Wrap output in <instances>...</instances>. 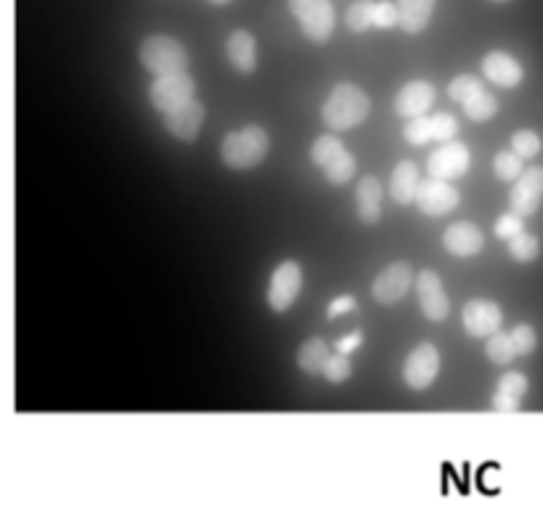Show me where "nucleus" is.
<instances>
[{"mask_svg": "<svg viewBox=\"0 0 543 519\" xmlns=\"http://www.w3.org/2000/svg\"><path fill=\"white\" fill-rule=\"evenodd\" d=\"M523 231H525V225H523V215H517V212H507V215H501V217L496 220V225H493V233H496L499 239H504V241L515 239V236L523 233Z\"/></svg>", "mask_w": 543, "mask_h": 519, "instance_id": "e433bc0d", "label": "nucleus"}, {"mask_svg": "<svg viewBox=\"0 0 543 519\" xmlns=\"http://www.w3.org/2000/svg\"><path fill=\"white\" fill-rule=\"evenodd\" d=\"M345 152V144L334 136V133H327V136H319L316 138V144H313V149H311V160H313V165L316 168H327L332 160H337L340 154Z\"/></svg>", "mask_w": 543, "mask_h": 519, "instance_id": "b1692460", "label": "nucleus"}, {"mask_svg": "<svg viewBox=\"0 0 543 519\" xmlns=\"http://www.w3.org/2000/svg\"><path fill=\"white\" fill-rule=\"evenodd\" d=\"M419 185H421V175L419 168L408 160H403L390 177V196L397 201V204H411L416 201V193H419Z\"/></svg>", "mask_w": 543, "mask_h": 519, "instance_id": "aec40b11", "label": "nucleus"}, {"mask_svg": "<svg viewBox=\"0 0 543 519\" xmlns=\"http://www.w3.org/2000/svg\"><path fill=\"white\" fill-rule=\"evenodd\" d=\"M483 72L485 77L493 83V85H501V88H517L525 77L520 61L504 51H491L485 59H483Z\"/></svg>", "mask_w": 543, "mask_h": 519, "instance_id": "dca6fc26", "label": "nucleus"}, {"mask_svg": "<svg viewBox=\"0 0 543 519\" xmlns=\"http://www.w3.org/2000/svg\"><path fill=\"white\" fill-rule=\"evenodd\" d=\"M350 374H353V363H350V358H348V355H342V352L332 355V358L327 360V366H324V376H327L332 384L348 381V379H350Z\"/></svg>", "mask_w": 543, "mask_h": 519, "instance_id": "f704fd0d", "label": "nucleus"}, {"mask_svg": "<svg viewBox=\"0 0 543 519\" xmlns=\"http://www.w3.org/2000/svg\"><path fill=\"white\" fill-rule=\"evenodd\" d=\"M467 170H469V149L459 141H448L427 157L429 177L453 180V177L467 175Z\"/></svg>", "mask_w": 543, "mask_h": 519, "instance_id": "9d476101", "label": "nucleus"}, {"mask_svg": "<svg viewBox=\"0 0 543 519\" xmlns=\"http://www.w3.org/2000/svg\"><path fill=\"white\" fill-rule=\"evenodd\" d=\"M493 170H496V177L501 180H517L523 175V157L515 152V149H507V152H499L493 157Z\"/></svg>", "mask_w": 543, "mask_h": 519, "instance_id": "7c9ffc66", "label": "nucleus"}, {"mask_svg": "<svg viewBox=\"0 0 543 519\" xmlns=\"http://www.w3.org/2000/svg\"><path fill=\"white\" fill-rule=\"evenodd\" d=\"M329 358H332V355H329V347H327L324 340H319V337L303 342L300 350H297V366H300L305 374H311V376L324 374V366H327Z\"/></svg>", "mask_w": 543, "mask_h": 519, "instance_id": "5701e85b", "label": "nucleus"}, {"mask_svg": "<svg viewBox=\"0 0 543 519\" xmlns=\"http://www.w3.org/2000/svg\"><path fill=\"white\" fill-rule=\"evenodd\" d=\"M512 149L523 157V160H533L541 154V138L533 130H517L512 136Z\"/></svg>", "mask_w": 543, "mask_h": 519, "instance_id": "72a5a7b5", "label": "nucleus"}, {"mask_svg": "<svg viewBox=\"0 0 543 519\" xmlns=\"http://www.w3.org/2000/svg\"><path fill=\"white\" fill-rule=\"evenodd\" d=\"M539 252H541V244H539V239L533 233L523 231L515 239H509V257L517 260V263H531V260L539 257Z\"/></svg>", "mask_w": 543, "mask_h": 519, "instance_id": "cd10ccee", "label": "nucleus"}, {"mask_svg": "<svg viewBox=\"0 0 543 519\" xmlns=\"http://www.w3.org/2000/svg\"><path fill=\"white\" fill-rule=\"evenodd\" d=\"M358 217L366 225L382 220V183L374 175H363L358 183Z\"/></svg>", "mask_w": 543, "mask_h": 519, "instance_id": "412c9836", "label": "nucleus"}, {"mask_svg": "<svg viewBox=\"0 0 543 519\" xmlns=\"http://www.w3.org/2000/svg\"><path fill=\"white\" fill-rule=\"evenodd\" d=\"M485 355L488 360L499 363V366H507L517 358V350H515V342H512V334L507 332H496L488 337V347H485Z\"/></svg>", "mask_w": 543, "mask_h": 519, "instance_id": "393cba45", "label": "nucleus"}, {"mask_svg": "<svg viewBox=\"0 0 543 519\" xmlns=\"http://www.w3.org/2000/svg\"><path fill=\"white\" fill-rule=\"evenodd\" d=\"M413 284V271L405 260H397V263H390L376 279H374V287H371V295L379 305H395L397 300L405 297V292L411 289Z\"/></svg>", "mask_w": 543, "mask_h": 519, "instance_id": "6e6552de", "label": "nucleus"}, {"mask_svg": "<svg viewBox=\"0 0 543 519\" xmlns=\"http://www.w3.org/2000/svg\"><path fill=\"white\" fill-rule=\"evenodd\" d=\"M209 3H215V5H225L228 0H209Z\"/></svg>", "mask_w": 543, "mask_h": 519, "instance_id": "a19ab883", "label": "nucleus"}, {"mask_svg": "<svg viewBox=\"0 0 543 519\" xmlns=\"http://www.w3.org/2000/svg\"><path fill=\"white\" fill-rule=\"evenodd\" d=\"M374 16H376V3L374 0H358L348 8L345 13V24L353 32H363L368 27H374Z\"/></svg>", "mask_w": 543, "mask_h": 519, "instance_id": "bb28decb", "label": "nucleus"}, {"mask_svg": "<svg viewBox=\"0 0 543 519\" xmlns=\"http://www.w3.org/2000/svg\"><path fill=\"white\" fill-rule=\"evenodd\" d=\"M204 114H207L204 104H199V101L191 98L188 104H183V106L165 114V128H168L178 141L193 144L196 136H199V128H201V122H204Z\"/></svg>", "mask_w": 543, "mask_h": 519, "instance_id": "2eb2a0df", "label": "nucleus"}, {"mask_svg": "<svg viewBox=\"0 0 543 519\" xmlns=\"http://www.w3.org/2000/svg\"><path fill=\"white\" fill-rule=\"evenodd\" d=\"M429 120H432V141H437V144H448V141L456 138V133H459V122H456L453 114H448V112H437V114L429 117Z\"/></svg>", "mask_w": 543, "mask_h": 519, "instance_id": "2f4dec72", "label": "nucleus"}, {"mask_svg": "<svg viewBox=\"0 0 543 519\" xmlns=\"http://www.w3.org/2000/svg\"><path fill=\"white\" fill-rule=\"evenodd\" d=\"M435 3H437V0H397L400 27H403L408 35H419V32L429 24V16H432Z\"/></svg>", "mask_w": 543, "mask_h": 519, "instance_id": "4be33fe9", "label": "nucleus"}, {"mask_svg": "<svg viewBox=\"0 0 543 519\" xmlns=\"http://www.w3.org/2000/svg\"><path fill=\"white\" fill-rule=\"evenodd\" d=\"M512 342H515V350H517L520 358L531 355V352L536 350V345H539L536 329H533L531 324H517V326L512 329Z\"/></svg>", "mask_w": 543, "mask_h": 519, "instance_id": "c9c22d12", "label": "nucleus"}, {"mask_svg": "<svg viewBox=\"0 0 543 519\" xmlns=\"http://www.w3.org/2000/svg\"><path fill=\"white\" fill-rule=\"evenodd\" d=\"M295 19L300 21L303 32L313 43H327L334 32L337 13L329 0H289Z\"/></svg>", "mask_w": 543, "mask_h": 519, "instance_id": "20e7f679", "label": "nucleus"}, {"mask_svg": "<svg viewBox=\"0 0 543 519\" xmlns=\"http://www.w3.org/2000/svg\"><path fill=\"white\" fill-rule=\"evenodd\" d=\"M437 371H440L437 347L432 342H421L408 352V358L403 363V381L411 389H427L437 379Z\"/></svg>", "mask_w": 543, "mask_h": 519, "instance_id": "423d86ee", "label": "nucleus"}, {"mask_svg": "<svg viewBox=\"0 0 543 519\" xmlns=\"http://www.w3.org/2000/svg\"><path fill=\"white\" fill-rule=\"evenodd\" d=\"M443 247H445V252L453 255V257H475V255L483 252L485 236H483V231H480L475 223L461 220V223H453V225L445 228V233H443Z\"/></svg>", "mask_w": 543, "mask_h": 519, "instance_id": "4468645a", "label": "nucleus"}, {"mask_svg": "<svg viewBox=\"0 0 543 519\" xmlns=\"http://www.w3.org/2000/svg\"><path fill=\"white\" fill-rule=\"evenodd\" d=\"M432 101H435V88H432L429 83H424V80H416V83H408V85L397 93V98H395V112H397L400 117L413 120V117H421V114L432 106Z\"/></svg>", "mask_w": 543, "mask_h": 519, "instance_id": "a211bd4d", "label": "nucleus"}, {"mask_svg": "<svg viewBox=\"0 0 543 519\" xmlns=\"http://www.w3.org/2000/svg\"><path fill=\"white\" fill-rule=\"evenodd\" d=\"M528 389H531V381H528L525 374H517V371L504 374L499 379V387H496L493 397H491V405L496 411H501V413H515V411H520V403L528 395Z\"/></svg>", "mask_w": 543, "mask_h": 519, "instance_id": "f3484780", "label": "nucleus"}, {"mask_svg": "<svg viewBox=\"0 0 543 519\" xmlns=\"http://www.w3.org/2000/svg\"><path fill=\"white\" fill-rule=\"evenodd\" d=\"M483 90H485V85H483L477 77H472V75H461V77L451 80V85H448V96H451L453 101H459L461 106H464L467 101H472L475 96H480Z\"/></svg>", "mask_w": 543, "mask_h": 519, "instance_id": "c85d7f7f", "label": "nucleus"}, {"mask_svg": "<svg viewBox=\"0 0 543 519\" xmlns=\"http://www.w3.org/2000/svg\"><path fill=\"white\" fill-rule=\"evenodd\" d=\"M403 138H405L411 146H424L427 141H432V120H427L424 114H421V117H413V120L403 128Z\"/></svg>", "mask_w": 543, "mask_h": 519, "instance_id": "473e14b6", "label": "nucleus"}, {"mask_svg": "<svg viewBox=\"0 0 543 519\" xmlns=\"http://www.w3.org/2000/svg\"><path fill=\"white\" fill-rule=\"evenodd\" d=\"M395 24H400V8H397V3H387V0L376 3L374 27H379V29H390V27H395Z\"/></svg>", "mask_w": 543, "mask_h": 519, "instance_id": "4c0bfd02", "label": "nucleus"}, {"mask_svg": "<svg viewBox=\"0 0 543 519\" xmlns=\"http://www.w3.org/2000/svg\"><path fill=\"white\" fill-rule=\"evenodd\" d=\"M368 109H371L368 96L358 85L340 83V85H334L332 96L327 98L321 117L332 130H353L368 117Z\"/></svg>", "mask_w": 543, "mask_h": 519, "instance_id": "f03ea898", "label": "nucleus"}, {"mask_svg": "<svg viewBox=\"0 0 543 519\" xmlns=\"http://www.w3.org/2000/svg\"><path fill=\"white\" fill-rule=\"evenodd\" d=\"M499 3H504V0H499Z\"/></svg>", "mask_w": 543, "mask_h": 519, "instance_id": "79ce46f5", "label": "nucleus"}, {"mask_svg": "<svg viewBox=\"0 0 543 519\" xmlns=\"http://www.w3.org/2000/svg\"><path fill=\"white\" fill-rule=\"evenodd\" d=\"M543 199V168H531L517 177L512 193H509V209L528 217L539 212Z\"/></svg>", "mask_w": 543, "mask_h": 519, "instance_id": "f8f14e48", "label": "nucleus"}, {"mask_svg": "<svg viewBox=\"0 0 543 519\" xmlns=\"http://www.w3.org/2000/svg\"><path fill=\"white\" fill-rule=\"evenodd\" d=\"M358 308V303H356V297H350V295H345V297H337L332 305H329V318H337V316H345V313H353Z\"/></svg>", "mask_w": 543, "mask_h": 519, "instance_id": "58836bf2", "label": "nucleus"}, {"mask_svg": "<svg viewBox=\"0 0 543 519\" xmlns=\"http://www.w3.org/2000/svg\"><path fill=\"white\" fill-rule=\"evenodd\" d=\"M324 175H327L329 183H334V185H345V183L356 175V157L345 149L337 160H332V162L324 168Z\"/></svg>", "mask_w": 543, "mask_h": 519, "instance_id": "c756f323", "label": "nucleus"}, {"mask_svg": "<svg viewBox=\"0 0 543 519\" xmlns=\"http://www.w3.org/2000/svg\"><path fill=\"white\" fill-rule=\"evenodd\" d=\"M461 196L459 191L448 183V180H440V177H429L419 185V193H416V207L429 215V217H437V215H448L459 207Z\"/></svg>", "mask_w": 543, "mask_h": 519, "instance_id": "1a4fd4ad", "label": "nucleus"}, {"mask_svg": "<svg viewBox=\"0 0 543 519\" xmlns=\"http://www.w3.org/2000/svg\"><path fill=\"white\" fill-rule=\"evenodd\" d=\"M141 64L157 75V77H165V75H181L188 69L191 59H188V51L183 48L178 40L168 37V35H152L141 43Z\"/></svg>", "mask_w": 543, "mask_h": 519, "instance_id": "7ed1b4c3", "label": "nucleus"}, {"mask_svg": "<svg viewBox=\"0 0 543 519\" xmlns=\"http://www.w3.org/2000/svg\"><path fill=\"white\" fill-rule=\"evenodd\" d=\"M268 149H271V136L260 125H247L223 138L220 157L231 170H252L268 157Z\"/></svg>", "mask_w": 543, "mask_h": 519, "instance_id": "f257e3e1", "label": "nucleus"}, {"mask_svg": "<svg viewBox=\"0 0 543 519\" xmlns=\"http://www.w3.org/2000/svg\"><path fill=\"white\" fill-rule=\"evenodd\" d=\"M464 112H467V117H469L472 122H488L491 117H496V112H499V101H496L493 93L483 90L480 96H475L472 101L464 104Z\"/></svg>", "mask_w": 543, "mask_h": 519, "instance_id": "a878e982", "label": "nucleus"}, {"mask_svg": "<svg viewBox=\"0 0 543 519\" xmlns=\"http://www.w3.org/2000/svg\"><path fill=\"white\" fill-rule=\"evenodd\" d=\"M303 289V268L297 260H284L273 276H271V289H268V305L276 313H287L295 300L300 297Z\"/></svg>", "mask_w": 543, "mask_h": 519, "instance_id": "39448f33", "label": "nucleus"}, {"mask_svg": "<svg viewBox=\"0 0 543 519\" xmlns=\"http://www.w3.org/2000/svg\"><path fill=\"white\" fill-rule=\"evenodd\" d=\"M416 295L424 318L429 321H445L448 318V297L443 289V281L435 271H421L416 276Z\"/></svg>", "mask_w": 543, "mask_h": 519, "instance_id": "ddd939ff", "label": "nucleus"}, {"mask_svg": "<svg viewBox=\"0 0 543 519\" xmlns=\"http://www.w3.org/2000/svg\"><path fill=\"white\" fill-rule=\"evenodd\" d=\"M461 321L469 337L485 340L501 329V308L493 300H469L461 311Z\"/></svg>", "mask_w": 543, "mask_h": 519, "instance_id": "9b49d317", "label": "nucleus"}, {"mask_svg": "<svg viewBox=\"0 0 543 519\" xmlns=\"http://www.w3.org/2000/svg\"><path fill=\"white\" fill-rule=\"evenodd\" d=\"M193 80L188 72L181 75H165V77H157V83L149 88V101L157 112L168 114L173 109H178L183 104H188L193 98Z\"/></svg>", "mask_w": 543, "mask_h": 519, "instance_id": "0eeeda50", "label": "nucleus"}, {"mask_svg": "<svg viewBox=\"0 0 543 519\" xmlns=\"http://www.w3.org/2000/svg\"><path fill=\"white\" fill-rule=\"evenodd\" d=\"M361 342H363L361 332H353V334H348L345 340H340V342H337V352H342V355H350V352H353L356 347H361Z\"/></svg>", "mask_w": 543, "mask_h": 519, "instance_id": "ea45409f", "label": "nucleus"}, {"mask_svg": "<svg viewBox=\"0 0 543 519\" xmlns=\"http://www.w3.org/2000/svg\"><path fill=\"white\" fill-rule=\"evenodd\" d=\"M225 51H228V61L233 64V69H239L244 75L255 72V67H257V43L247 29L231 32L228 43H225Z\"/></svg>", "mask_w": 543, "mask_h": 519, "instance_id": "6ab92c4d", "label": "nucleus"}]
</instances>
